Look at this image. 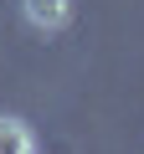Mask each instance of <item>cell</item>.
Returning a JSON list of instances; mask_svg holds the SVG:
<instances>
[{
	"instance_id": "1",
	"label": "cell",
	"mask_w": 144,
	"mask_h": 154,
	"mask_svg": "<svg viewBox=\"0 0 144 154\" xmlns=\"http://www.w3.org/2000/svg\"><path fill=\"white\" fill-rule=\"evenodd\" d=\"M21 16L36 31H62L72 21V0H21Z\"/></svg>"
},
{
	"instance_id": "2",
	"label": "cell",
	"mask_w": 144,
	"mask_h": 154,
	"mask_svg": "<svg viewBox=\"0 0 144 154\" xmlns=\"http://www.w3.org/2000/svg\"><path fill=\"white\" fill-rule=\"evenodd\" d=\"M0 154H36V134L21 118H0Z\"/></svg>"
}]
</instances>
